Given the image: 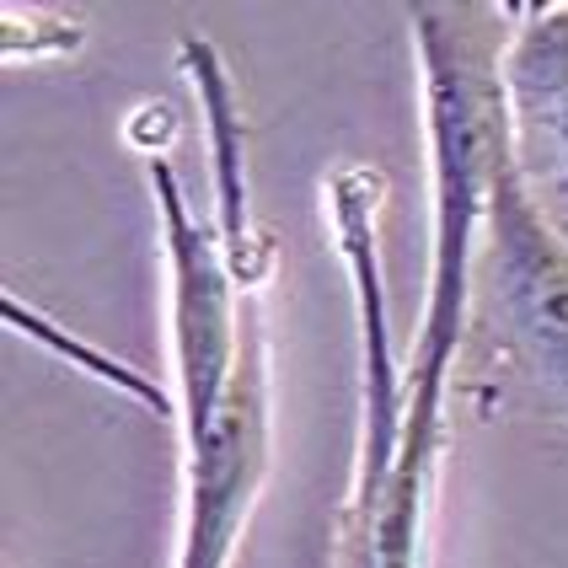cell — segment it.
<instances>
[{
	"mask_svg": "<svg viewBox=\"0 0 568 568\" xmlns=\"http://www.w3.org/2000/svg\"><path fill=\"white\" fill-rule=\"evenodd\" d=\"M413 38L424 54V108H429V151H435V263H429V306L413 354V397L403 403V445L386 483L376 520L381 564L413 568L424 483L440 450L445 371L462 344L467 312V268H473L477 221H488L494 151L509 124L505 108V11L494 6H413Z\"/></svg>",
	"mask_w": 568,
	"mask_h": 568,
	"instance_id": "cell-1",
	"label": "cell"
},
{
	"mask_svg": "<svg viewBox=\"0 0 568 568\" xmlns=\"http://www.w3.org/2000/svg\"><path fill=\"white\" fill-rule=\"evenodd\" d=\"M483 280L520 365L531 371L541 397L568 418V236L541 215L520 183L509 156V124L499 134L488 183Z\"/></svg>",
	"mask_w": 568,
	"mask_h": 568,
	"instance_id": "cell-2",
	"label": "cell"
},
{
	"mask_svg": "<svg viewBox=\"0 0 568 568\" xmlns=\"http://www.w3.org/2000/svg\"><path fill=\"white\" fill-rule=\"evenodd\" d=\"M268 467V348L257 306L221 403L189 424V531L178 568H225Z\"/></svg>",
	"mask_w": 568,
	"mask_h": 568,
	"instance_id": "cell-3",
	"label": "cell"
},
{
	"mask_svg": "<svg viewBox=\"0 0 568 568\" xmlns=\"http://www.w3.org/2000/svg\"><path fill=\"white\" fill-rule=\"evenodd\" d=\"M365 172L338 178V236L359 295V327H365V440H359V483L344 505V531H338V568H386L381 564V499L397 467L403 445V403H397V371L386 348V295H381V263H376V231H371V199H365Z\"/></svg>",
	"mask_w": 568,
	"mask_h": 568,
	"instance_id": "cell-4",
	"label": "cell"
},
{
	"mask_svg": "<svg viewBox=\"0 0 568 568\" xmlns=\"http://www.w3.org/2000/svg\"><path fill=\"white\" fill-rule=\"evenodd\" d=\"M509 156L537 210L568 236V6L531 11L505 49Z\"/></svg>",
	"mask_w": 568,
	"mask_h": 568,
	"instance_id": "cell-5",
	"label": "cell"
}]
</instances>
